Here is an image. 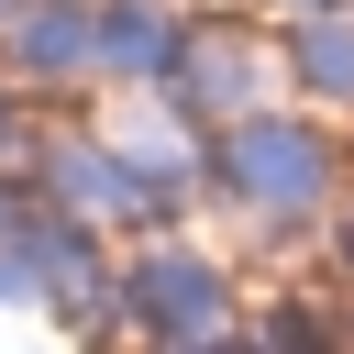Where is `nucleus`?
I'll return each instance as SVG.
<instances>
[{
  "label": "nucleus",
  "instance_id": "obj_1",
  "mask_svg": "<svg viewBox=\"0 0 354 354\" xmlns=\"http://www.w3.org/2000/svg\"><path fill=\"white\" fill-rule=\"evenodd\" d=\"M343 188H354L343 122L277 100V111L210 133V188H199V210H221L254 254H321V221H332Z\"/></svg>",
  "mask_w": 354,
  "mask_h": 354
},
{
  "label": "nucleus",
  "instance_id": "obj_2",
  "mask_svg": "<svg viewBox=\"0 0 354 354\" xmlns=\"http://www.w3.org/2000/svg\"><path fill=\"white\" fill-rule=\"evenodd\" d=\"M243 277L232 254H210L199 232H155V243H122V343L155 354V343H188V332H243Z\"/></svg>",
  "mask_w": 354,
  "mask_h": 354
},
{
  "label": "nucleus",
  "instance_id": "obj_3",
  "mask_svg": "<svg viewBox=\"0 0 354 354\" xmlns=\"http://www.w3.org/2000/svg\"><path fill=\"white\" fill-rule=\"evenodd\" d=\"M166 100H177L199 133H232V122L277 111V100H288L277 22H254V11H188V44H177V77H166Z\"/></svg>",
  "mask_w": 354,
  "mask_h": 354
},
{
  "label": "nucleus",
  "instance_id": "obj_4",
  "mask_svg": "<svg viewBox=\"0 0 354 354\" xmlns=\"http://www.w3.org/2000/svg\"><path fill=\"white\" fill-rule=\"evenodd\" d=\"M33 188L55 199V210H77L88 232H111V243H155V232H188V210H166L122 155H111V133L100 122H66V111H44V144H33Z\"/></svg>",
  "mask_w": 354,
  "mask_h": 354
},
{
  "label": "nucleus",
  "instance_id": "obj_5",
  "mask_svg": "<svg viewBox=\"0 0 354 354\" xmlns=\"http://www.w3.org/2000/svg\"><path fill=\"white\" fill-rule=\"evenodd\" d=\"M100 133H111V155H122L166 210H199V188H210V133H199L166 88H122V100H100Z\"/></svg>",
  "mask_w": 354,
  "mask_h": 354
},
{
  "label": "nucleus",
  "instance_id": "obj_6",
  "mask_svg": "<svg viewBox=\"0 0 354 354\" xmlns=\"http://www.w3.org/2000/svg\"><path fill=\"white\" fill-rule=\"evenodd\" d=\"M0 77L33 111H66L77 88H100V0H33L0 33Z\"/></svg>",
  "mask_w": 354,
  "mask_h": 354
},
{
  "label": "nucleus",
  "instance_id": "obj_7",
  "mask_svg": "<svg viewBox=\"0 0 354 354\" xmlns=\"http://www.w3.org/2000/svg\"><path fill=\"white\" fill-rule=\"evenodd\" d=\"M177 44H188V11L177 0H100V88H166L177 77Z\"/></svg>",
  "mask_w": 354,
  "mask_h": 354
},
{
  "label": "nucleus",
  "instance_id": "obj_8",
  "mask_svg": "<svg viewBox=\"0 0 354 354\" xmlns=\"http://www.w3.org/2000/svg\"><path fill=\"white\" fill-rule=\"evenodd\" d=\"M277 66H288V100H299V111L354 122V0L288 22V33H277Z\"/></svg>",
  "mask_w": 354,
  "mask_h": 354
},
{
  "label": "nucleus",
  "instance_id": "obj_9",
  "mask_svg": "<svg viewBox=\"0 0 354 354\" xmlns=\"http://www.w3.org/2000/svg\"><path fill=\"white\" fill-rule=\"evenodd\" d=\"M33 144H44V111L0 77V177H33Z\"/></svg>",
  "mask_w": 354,
  "mask_h": 354
},
{
  "label": "nucleus",
  "instance_id": "obj_10",
  "mask_svg": "<svg viewBox=\"0 0 354 354\" xmlns=\"http://www.w3.org/2000/svg\"><path fill=\"white\" fill-rule=\"evenodd\" d=\"M321 277L332 288H354V188L332 199V221H321Z\"/></svg>",
  "mask_w": 354,
  "mask_h": 354
},
{
  "label": "nucleus",
  "instance_id": "obj_11",
  "mask_svg": "<svg viewBox=\"0 0 354 354\" xmlns=\"http://www.w3.org/2000/svg\"><path fill=\"white\" fill-rule=\"evenodd\" d=\"M155 354H254V332H188V343H155Z\"/></svg>",
  "mask_w": 354,
  "mask_h": 354
},
{
  "label": "nucleus",
  "instance_id": "obj_12",
  "mask_svg": "<svg viewBox=\"0 0 354 354\" xmlns=\"http://www.w3.org/2000/svg\"><path fill=\"white\" fill-rule=\"evenodd\" d=\"M310 11H343V0H254V22H277V33H288V22H310Z\"/></svg>",
  "mask_w": 354,
  "mask_h": 354
},
{
  "label": "nucleus",
  "instance_id": "obj_13",
  "mask_svg": "<svg viewBox=\"0 0 354 354\" xmlns=\"http://www.w3.org/2000/svg\"><path fill=\"white\" fill-rule=\"evenodd\" d=\"M22 11H33V0H0V33H11V22H22Z\"/></svg>",
  "mask_w": 354,
  "mask_h": 354
}]
</instances>
